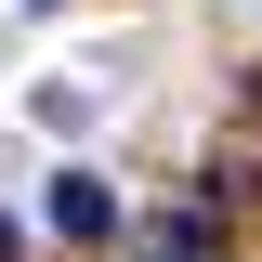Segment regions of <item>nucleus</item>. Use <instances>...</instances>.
Instances as JSON below:
<instances>
[{
	"label": "nucleus",
	"instance_id": "f257e3e1",
	"mask_svg": "<svg viewBox=\"0 0 262 262\" xmlns=\"http://www.w3.org/2000/svg\"><path fill=\"white\" fill-rule=\"evenodd\" d=\"M53 223L79 236V249H105V236H118V184H105V170H66L53 184Z\"/></svg>",
	"mask_w": 262,
	"mask_h": 262
},
{
	"label": "nucleus",
	"instance_id": "f03ea898",
	"mask_svg": "<svg viewBox=\"0 0 262 262\" xmlns=\"http://www.w3.org/2000/svg\"><path fill=\"white\" fill-rule=\"evenodd\" d=\"M144 262H210V223H170V236H144Z\"/></svg>",
	"mask_w": 262,
	"mask_h": 262
},
{
	"label": "nucleus",
	"instance_id": "7ed1b4c3",
	"mask_svg": "<svg viewBox=\"0 0 262 262\" xmlns=\"http://www.w3.org/2000/svg\"><path fill=\"white\" fill-rule=\"evenodd\" d=\"M0 262H27V236H13V210H0Z\"/></svg>",
	"mask_w": 262,
	"mask_h": 262
}]
</instances>
